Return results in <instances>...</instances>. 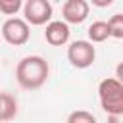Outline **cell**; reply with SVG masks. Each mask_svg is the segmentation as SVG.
I'll return each mask as SVG.
<instances>
[{"instance_id":"cell-1","label":"cell","mask_w":123,"mask_h":123,"mask_svg":"<svg viewBox=\"0 0 123 123\" xmlns=\"http://www.w3.org/2000/svg\"><path fill=\"white\" fill-rule=\"evenodd\" d=\"M50 73V65L42 56H25L15 67V79L21 88L37 90L40 88Z\"/></svg>"},{"instance_id":"cell-2","label":"cell","mask_w":123,"mask_h":123,"mask_svg":"<svg viewBox=\"0 0 123 123\" xmlns=\"http://www.w3.org/2000/svg\"><path fill=\"white\" fill-rule=\"evenodd\" d=\"M98 98L102 110L110 113H119L123 111V85L115 77H108L100 81L98 85Z\"/></svg>"},{"instance_id":"cell-3","label":"cell","mask_w":123,"mask_h":123,"mask_svg":"<svg viewBox=\"0 0 123 123\" xmlns=\"http://www.w3.org/2000/svg\"><path fill=\"white\" fill-rule=\"evenodd\" d=\"M2 38L12 46H23L31 38L29 23L21 17H8L2 25Z\"/></svg>"},{"instance_id":"cell-4","label":"cell","mask_w":123,"mask_h":123,"mask_svg":"<svg viewBox=\"0 0 123 123\" xmlns=\"http://www.w3.org/2000/svg\"><path fill=\"white\" fill-rule=\"evenodd\" d=\"M52 13L54 8L50 4V0H25L23 4V19L29 25H48L52 21Z\"/></svg>"},{"instance_id":"cell-5","label":"cell","mask_w":123,"mask_h":123,"mask_svg":"<svg viewBox=\"0 0 123 123\" xmlns=\"http://www.w3.org/2000/svg\"><path fill=\"white\" fill-rule=\"evenodd\" d=\"M67 60L77 69H86L96 60V48L90 40H75L67 48Z\"/></svg>"},{"instance_id":"cell-6","label":"cell","mask_w":123,"mask_h":123,"mask_svg":"<svg viewBox=\"0 0 123 123\" xmlns=\"http://www.w3.org/2000/svg\"><path fill=\"white\" fill-rule=\"evenodd\" d=\"M88 12H90V6L86 0H65V4L62 8V15L67 25L69 23L71 25L83 23L88 17Z\"/></svg>"},{"instance_id":"cell-7","label":"cell","mask_w":123,"mask_h":123,"mask_svg":"<svg viewBox=\"0 0 123 123\" xmlns=\"http://www.w3.org/2000/svg\"><path fill=\"white\" fill-rule=\"evenodd\" d=\"M69 37H71V31L65 21H50L46 25L44 38L50 46H63V44H67Z\"/></svg>"},{"instance_id":"cell-8","label":"cell","mask_w":123,"mask_h":123,"mask_svg":"<svg viewBox=\"0 0 123 123\" xmlns=\"http://www.w3.org/2000/svg\"><path fill=\"white\" fill-rule=\"evenodd\" d=\"M86 35H88V40L94 44V42H104L108 40L111 35H110V27H108V21H94L92 25H88L86 29Z\"/></svg>"},{"instance_id":"cell-9","label":"cell","mask_w":123,"mask_h":123,"mask_svg":"<svg viewBox=\"0 0 123 123\" xmlns=\"http://www.w3.org/2000/svg\"><path fill=\"white\" fill-rule=\"evenodd\" d=\"M108 27H110V35L113 38L123 40V13H115L108 19Z\"/></svg>"},{"instance_id":"cell-10","label":"cell","mask_w":123,"mask_h":123,"mask_svg":"<svg viewBox=\"0 0 123 123\" xmlns=\"http://www.w3.org/2000/svg\"><path fill=\"white\" fill-rule=\"evenodd\" d=\"M67 123H96V117L86 110H75L69 113Z\"/></svg>"},{"instance_id":"cell-11","label":"cell","mask_w":123,"mask_h":123,"mask_svg":"<svg viewBox=\"0 0 123 123\" xmlns=\"http://www.w3.org/2000/svg\"><path fill=\"white\" fill-rule=\"evenodd\" d=\"M25 0H0V12L4 15H15L21 8H23Z\"/></svg>"},{"instance_id":"cell-12","label":"cell","mask_w":123,"mask_h":123,"mask_svg":"<svg viewBox=\"0 0 123 123\" xmlns=\"http://www.w3.org/2000/svg\"><path fill=\"white\" fill-rule=\"evenodd\" d=\"M108 123H123V111H119V113H110V115H108Z\"/></svg>"},{"instance_id":"cell-13","label":"cell","mask_w":123,"mask_h":123,"mask_svg":"<svg viewBox=\"0 0 123 123\" xmlns=\"http://www.w3.org/2000/svg\"><path fill=\"white\" fill-rule=\"evenodd\" d=\"M92 2V6H96V8H108V6H111L115 0H90Z\"/></svg>"},{"instance_id":"cell-14","label":"cell","mask_w":123,"mask_h":123,"mask_svg":"<svg viewBox=\"0 0 123 123\" xmlns=\"http://www.w3.org/2000/svg\"><path fill=\"white\" fill-rule=\"evenodd\" d=\"M115 79L123 85V62H121V63H117V67H115Z\"/></svg>"}]
</instances>
